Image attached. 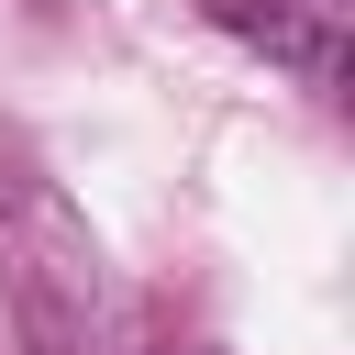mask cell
Returning a JSON list of instances; mask_svg holds the SVG:
<instances>
[{"label": "cell", "instance_id": "obj_2", "mask_svg": "<svg viewBox=\"0 0 355 355\" xmlns=\"http://www.w3.org/2000/svg\"><path fill=\"white\" fill-rule=\"evenodd\" d=\"M200 22H222L233 44H255L322 100L344 89V0H200Z\"/></svg>", "mask_w": 355, "mask_h": 355}, {"label": "cell", "instance_id": "obj_1", "mask_svg": "<svg viewBox=\"0 0 355 355\" xmlns=\"http://www.w3.org/2000/svg\"><path fill=\"white\" fill-rule=\"evenodd\" d=\"M0 300H11V333L22 355H89L100 344V311H111V266H100V233L78 222V200L55 178H11L0 200Z\"/></svg>", "mask_w": 355, "mask_h": 355}]
</instances>
